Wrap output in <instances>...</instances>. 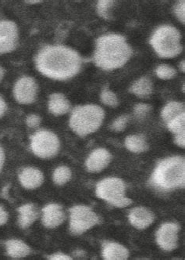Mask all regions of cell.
<instances>
[{"instance_id":"f546056e","label":"cell","mask_w":185,"mask_h":260,"mask_svg":"<svg viewBox=\"0 0 185 260\" xmlns=\"http://www.w3.org/2000/svg\"><path fill=\"white\" fill-rule=\"evenodd\" d=\"M175 14L177 16V18L184 24L185 22V2L184 1H180L177 6L175 7Z\"/></svg>"},{"instance_id":"ffe728a7","label":"cell","mask_w":185,"mask_h":260,"mask_svg":"<svg viewBox=\"0 0 185 260\" xmlns=\"http://www.w3.org/2000/svg\"><path fill=\"white\" fill-rule=\"evenodd\" d=\"M125 146L130 151L134 153H141L148 149V144L143 136H128L125 140Z\"/></svg>"},{"instance_id":"d590c367","label":"cell","mask_w":185,"mask_h":260,"mask_svg":"<svg viewBox=\"0 0 185 260\" xmlns=\"http://www.w3.org/2000/svg\"><path fill=\"white\" fill-rule=\"evenodd\" d=\"M4 160H5V155H4L2 148L0 147V171L2 170L3 166H4Z\"/></svg>"},{"instance_id":"3957f363","label":"cell","mask_w":185,"mask_h":260,"mask_svg":"<svg viewBox=\"0 0 185 260\" xmlns=\"http://www.w3.org/2000/svg\"><path fill=\"white\" fill-rule=\"evenodd\" d=\"M151 183L163 190L183 187L185 182V162L180 156L160 161L151 176Z\"/></svg>"},{"instance_id":"e575fe53","label":"cell","mask_w":185,"mask_h":260,"mask_svg":"<svg viewBox=\"0 0 185 260\" xmlns=\"http://www.w3.org/2000/svg\"><path fill=\"white\" fill-rule=\"evenodd\" d=\"M6 108H7V107H6L5 102H4L2 98L0 96V117L4 115V112H5L6 111Z\"/></svg>"},{"instance_id":"f35d334b","label":"cell","mask_w":185,"mask_h":260,"mask_svg":"<svg viewBox=\"0 0 185 260\" xmlns=\"http://www.w3.org/2000/svg\"><path fill=\"white\" fill-rule=\"evenodd\" d=\"M41 2V1H26V3H29V4H39V3Z\"/></svg>"},{"instance_id":"8fae6325","label":"cell","mask_w":185,"mask_h":260,"mask_svg":"<svg viewBox=\"0 0 185 260\" xmlns=\"http://www.w3.org/2000/svg\"><path fill=\"white\" fill-rule=\"evenodd\" d=\"M179 226L175 223H165L158 230L157 241L160 248L166 251H173L177 246Z\"/></svg>"},{"instance_id":"9a60e30c","label":"cell","mask_w":185,"mask_h":260,"mask_svg":"<svg viewBox=\"0 0 185 260\" xmlns=\"http://www.w3.org/2000/svg\"><path fill=\"white\" fill-rule=\"evenodd\" d=\"M19 179L23 187L27 189H35L40 187L44 180L43 173L37 169L31 167L23 170L19 175Z\"/></svg>"},{"instance_id":"8992f818","label":"cell","mask_w":185,"mask_h":260,"mask_svg":"<svg viewBox=\"0 0 185 260\" xmlns=\"http://www.w3.org/2000/svg\"><path fill=\"white\" fill-rule=\"evenodd\" d=\"M124 193L125 184L121 179H105L97 185V196L116 207H126L131 203V199L126 198Z\"/></svg>"},{"instance_id":"2e32d148","label":"cell","mask_w":185,"mask_h":260,"mask_svg":"<svg viewBox=\"0 0 185 260\" xmlns=\"http://www.w3.org/2000/svg\"><path fill=\"white\" fill-rule=\"evenodd\" d=\"M102 255L107 260H124L128 258L129 252L123 245L115 242H106L103 245Z\"/></svg>"},{"instance_id":"f1b7e54d","label":"cell","mask_w":185,"mask_h":260,"mask_svg":"<svg viewBox=\"0 0 185 260\" xmlns=\"http://www.w3.org/2000/svg\"><path fill=\"white\" fill-rule=\"evenodd\" d=\"M150 105L146 104H138L134 107V115L137 118H143L147 115L150 111Z\"/></svg>"},{"instance_id":"7402d4cb","label":"cell","mask_w":185,"mask_h":260,"mask_svg":"<svg viewBox=\"0 0 185 260\" xmlns=\"http://www.w3.org/2000/svg\"><path fill=\"white\" fill-rule=\"evenodd\" d=\"M153 91V85L148 78L143 77L136 81L131 88V92L139 98L150 96Z\"/></svg>"},{"instance_id":"6da1fadb","label":"cell","mask_w":185,"mask_h":260,"mask_svg":"<svg viewBox=\"0 0 185 260\" xmlns=\"http://www.w3.org/2000/svg\"><path fill=\"white\" fill-rule=\"evenodd\" d=\"M36 67L43 75L56 80L73 77L80 71L82 58L79 53L64 46H47L36 57Z\"/></svg>"},{"instance_id":"30bf717a","label":"cell","mask_w":185,"mask_h":260,"mask_svg":"<svg viewBox=\"0 0 185 260\" xmlns=\"http://www.w3.org/2000/svg\"><path fill=\"white\" fill-rule=\"evenodd\" d=\"M18 41V29L12 21H0V54L16 48Z\"/></svg>"},{"instance_id":"8d00e7d4","label":"cell","mask_w":185,"mask_h":260,"mask_svg":"<svg viewBox=\"0 0 185 260\" xmlns=\"http://www.w3.org/2000/svg\"><path fill=\"white\" fill-rule=\"evenodd\" d=\"M4 76V69L3 68H0V82L2 81L3 78Z\"/></svg>"},{"instance_id":"ac0fdd59","label":"cell","mask_w":185,"mask_h":260,"mask_svg":"<svg viewBox=\"0 0 185 260\" xmlns=\"http://www.w3.org/2000/svg\"><path fill=\"white\" fill-rule=\"evenodd\" d=\"M19 225L22 228H27L34 223L38 219L39 212L33 204H26L18 209Z\"/></svg>"},{"instance_id":"cb8c5ba5","label":"cell","mask_w":185,"mask_h":260,"mask_svg":"<svg viewBox=\"0 0 185 260\" xmlns=\"http://www.w3.org/2000/svg\"><path fill=\"white\" fill-rule=\"evenodd\" d=\"M169 129L176 135L185 134V113L180 114L178 116L172 119L167 123Z\"/></svg>"},{"instance_id":"7a4b0ae2","label":"cell","mask_w":185,"mask_h":260,"mask_svg":"<svg viewBox=\"0 0 185 260\" xmlns=\"http://www.w3.org/2000/svg\"><path fill=\"white\" fill-rule=\"evenodd\" d=\"M131 55L132 50L124 36L105 35L97 40L94 60L98 67L104 70H113L124 66Z\"/></svg>"},{"instance_id":"d4e9b609","label":"cell","mask_w":185,"mask_h":260,"mask_svg":"<svg viewBox=\"0 0 185 260\" xmlns=\"http://www.w3.org/2000/svg\"><path fill=\"white\" fill-rule=\"evenodd\" d=\"M156 73L160 79L167 80V79H173L177 75V71L175 70L171 66L163 64L160 65L157 68Z\"/></svg>"},{"instance_id":"4dcf8cb0","label":"cell","mask_w":185,"mask_h":260,"mask_svg":"<svg viewBox=\"0 0 185 260\" xmlns=\"http://www.w3.org/2000/svg\"><path fill=\"white\" fill-rule=\"evenodd\" d=\"M40 122H41V118L36 115H29L26 120V123L30 128H36L40 125Z\"/></svg>"},{"instance_id":"d6a6232c","label":"cell","mask_w":185,"mask_h":260,"mask_svg":"<svg viewBox=\"0 0 185 260\" xmlns=\"http://www.w3.org/2000/svg\"><path fill=\"white\" fill-rule=\"evenodd\" d=\"M175 143H176V144H177L179 147H184L185 134L175 136Z\"/></svg>"},{"instance_id":"e0dca14e","label":"cell","mask_w":185,"mask_h":260,"mask_svg":"<svg viewBox=\"0 0 185 260\" xmlns=\"http://www.w3.org/2000/svg\"><path fill=\"white\" fill-rule=\"evenodd\" d=\"M70 103L67 98L61 93L51 95L49 101V110L55 115H62L70 111Z\"/></svg>"},{"instance_id":"277c9868","label":"cell","mask_w":185,"mask_h":260,"mask_svg":"<svg viewBox=\"0 0 185 260\" xmlns=\"http://www.w3.org/2000/svg\"><path fill=\"white\" fill-rule=\"evenodd\" d=\"M105 113L103 109L95 105L79 106L73 109L70 120V126L81 137L96 131L102 125Z\"/></svg>"},{"instance_id":"5bb4252c","label":"cell","mask_w":185,"mask_h":260,"mask_svg":"<svg viewBox=\"0 0 185 260\" xmlns=\"http://www.w3.org/2000/svg\"><path fill=\"white\" fill-rule=\"evenodd\" d=\"M131 225L138 229H145L153 223L154 216L152 212L144 207L134 208L129 214Z\"/></svg>"},{"instance_id":"d6986e66","label":"cell","mask_w":185,"mask_h":260,"mask_svg":"<svg viewBox=\"0 0 185 260\" xmlns=\"http://www.w3.org/2000/svg\"><path fill=\"white\" fill-rule=\"evenodd\" d=\"M7 252L10 256L14 258H24L31 252V249L23 241L19 240H11L6 244Z\"/></svg>"},{"instance_id":"ba28073f","label":"cell","mask_w":185,"mask_h":260,"mask_svg":"<svg viewBox=\"0 0 185 260\" xmlns=\"http://www.w3.org/2000/svg\"><path fill=\"white\" fill-rule=\"evenodd\" d=\"M99 222L95 212L85 206H73L70 209V231L75 235H81Z\"/></svg>"},{"instance_id":"52a82bcc","label":"cell","mask_w":185,"mask_h":260,"mask_svg":"<svg viewBox=\"0 0 185 260\" xmlns=\"http://www.w3.org/2000/svg\"><path fill=\"white\" fill-rule=\"evenodd\" d=\"M31 147L34 154L41 158H50L60 150L57 136L47 130H40L31 137Z\"/></svg>"},{"instance_id":"9c48e42d","label":"cell","mask_w":185,"mask_h":260,"mask_svg":"<svg viewBox=\"0 0 185 260\" xmlns=\"http://www.w3.org/2000/svg\"><path fill=\"white\" fill-rule=\"evenodd\" d=\"M37 92V83L31 77H23L19 79L14 89L16 101L23 105L33 103L35 101Z\"/></svg>"},{"instance_id":"74e56055","label":"cell","mask_w":185,"mask_h":260,"mask_svg":"<svg viewBox=\"0 0 185 260\" xmlns=\"http://www.w3.org/2000/svg\"><path fill=\"white\" fill-rule=\"evenodd\" d=\"M185 62L184 60H183V61L180 63V70L182 71V72H184L185 71V65H184Z\"/></svg>"},{"instance_id":"1f68e13d","label":"cell","mask_w":185,"mask_h":260,"mask_svg":"<svg viewBox=\"0 0 185 260\" xmlns=\"http://www.w3.org/2000/svg\"><path fill=\"white\" fill-rule=\"evenodd\" d=\"M49 259L70 260V259H72V258H71V257L69 256V255H65V254L56 253V254H54V255H50V256L49 257Z\"/></svg>"},{"instance_id":"836d02e7","label":"cell","mask_w":185,"mask_h":260,"mask_svg":"<svg viewBox=\"0 0 185 260\" xmlns=\"http://www.w3.org/2000/svg\"><path fill=\"white\" fill-rule=\"evenodd\" d=\"M7 219H8V216H7V212L0 206V226L5 224Z\"/></svg>"},{"instance_id":"4fadbf2b","label":"cell","mask_w":185,"mask_h":260,"mask_svg":"<svg viewBox=\"0 0 185 260\" xmlns=\"http://www.w3.org/2000/svg\"><path fill=\"white\" fill-rule=\"evenodd\" d=\"M111 154L104 148L94 151L88 157L86 168L91 173L102 171L110 162Z\"/></svg>"},{"instance_id":"5b68a950","label":"cell","mask_w":185,"mask_h":260,"mask_svg":"<svg viewBox=\"0 0 185 260\" xmlns=\"http://www.w3.org/2000/svg\"><path fill=\"white\" fill-rule=\"evenodd\" d=\"M181 36L178 30L171 26L159 27L150 39V44L159 57L172 58L181 53Z\"/></svg>"},{"instance_id":"484cf974","label":"cell","mask_w":185,"mask_h":260,"mask_svg":"<svg viewBox=\"0 0 185 260\" xmlns=\"http://www.w3.org/2000/svg\"><path fill=\"white\" fill-rule=\"evenodd\" d=\"M101 100L105 105L109 107H117L118 105V100L117 96L112 91L105 87L101 93Z\"/></svg>"},{"instance_id":"7c38bea8","label":"cell","mask_w":185,"mask_h":260,"mask_svg":"<svg viewBox=\"0 0 185 260\" xmlns=\"http://www.w3.org/2000/svg\"><path fill=\"white\" fill-rule=\"evenodd\" d=\"M43 222L46 228H54L60 226L65 220L63 207L56 204H50L43 209Z\"/></svg>"},{"instance_id":"44dd1931","label":"cell","mask_w":185,"mask_h":260,"mask_svg":"<svg viewBox=\"0 0 185 260\" xmlns=\"http://www.w3.org/2000/svg\"><path fill=\"white\" fill-rule=\"evenodd\" d=\"M182 113H184V107L183 104L173 101L164 107L162 111V118L165 122L168 123L172 119Z\"/></svg>"},{"instance_id":"603a6c76","label":"cell","mask_w":185,"mask_h":260,"mask_svg":"<svg viewBox=\"0 0 185 260\" xmlns=\"http://www.w3.org/2000/svg\"><path fill=\"white\" fill-rule=\"evenodd\" d=\"M71 170L67 166H60L56 169L53 173V180L57 185L65 184L71 178Z\"/></svg>"},{"instance_id":"4316f807","label":"cell","mask_w":185,"mask_h":260,"mask_svg":"<svg viewBox=\"0 0 185 260\" xmlns=\"http://www.w3.org/2000/svg\"><path fill=\"white\" fill-rule=\"evenodd\" d=\"M113 4H114V2L109 1V0H101V1H99L98 3V7H97L99 16L103 17L105 19H108L109 17V9Z\"/></svg>"},{"instance_id":"83f0119b","label":"cell","mask_w":185,"mask_h":260,"mask_svg":"<svg viewBox=\"0 0 185 260\" xmlns=\"http://www.w3.org/2000/svg\"><path fill=\"white\" fill-rule=\"evenodd\" d=\"M128 122V117L127 115H122V116L119 117L114 121V123L112 124L113 130L117 131V132H120V131H123L124 128L127 126V124Z\"/></svg>"}]
</instances>
